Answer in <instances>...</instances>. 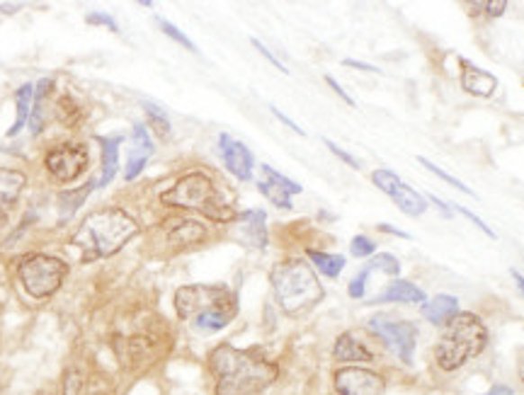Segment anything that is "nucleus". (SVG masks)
<instances>
[{"mask_svg": "<svg viewBox=\"0 0 524 395\" xmlns=\"http://www.w3.org/2000/svg\"><path fill=\"white\" fill-rule=\"evenodd\" d=\"M209 364L216 379V395H255L270 388L279 376L272 362L230 345H219Z\"/></svg>", "mask_w": 524, "mask_h": 395, "instance_id": "f257e3e1", "label": "nucleus"}, {"mask_svg": "<svg viewBox=\"0 0 524 395\" xmlns=\"http://www.w3.org/2000/svg\"><path fill=\"white\" fill-rule=\"evenodd\" d=\"M139 236V223L120 206H104L83 219L73 233L71 246L80 253L83 262L107 260Z\"/></svg>", "mask_w": 524, "mask_h": 395, "instance_id": "f03ea898", "label": "nucleus"}, {"mask_svg": "<svg viewBox=\"0 0 524 395\" xmlns=\"http://www.w3.org/2000/svg\"><path fill=\"white\" fill-rule=\"evenodd\" d=\"M175 310L199 332H219L239 316V296L223 284H190L175 292Z\"/></svg>", "mask_w": 524, "mask_h": 395, "instance_id": "7ed1b4c3", "label": "nucleus"}, {"mask_svg": "<svg viewBox=\"0 0 524 395\" xmlns=\"http://www.w3.org/2000/svg\"><path fill=\"white\" fill-rule=\"evenodd\" d=\"M270 282L279 309L292 318H299L309 313L311 309H316L326 296L313 267L303 260H286L275 265L270 272Z\"/></svg>", "mask_w": 524, "mask_h": 395, "instance_id": "20e7f679", "label": "nucleus"}, {"mask_svg": "<svg viewBox=\"0 0 524 395\" xmlns=\"http://www.w3.org/2000/svg\"><path fill=\"white\" fill-rule=\"evenodd\" d=\"M488 345V330L483 320L474 313H456L447 323L442 337L435 347V359L439 369L456 372L464 364L476 359Z\"/></svg>", "mask_w": 524, "mask_h": 395, "instance_id": "39448f33", "label": "nucleus"}, {"mask_svg": "<svg viewBox=\"0 0 524 395\" xmlns=\"http://www.w3.org/2000/svg\"><path fill=\"white\" fill-rule=\"evenodd\" d=\"M160 202L173 209H187L197 214L207 216L216 223H229L236 219V211L226 204V199L219 194L214 182L204 173H190L175 182L170 190L160 194Z\"/></svg>", "mask_w": 524, "mask_h": 395, "instance_id": "423d86ee", "label": "nucleus"}, {"mask_svg": "<svg viewBox=\"0 0 524 395\" xmlns=\"http://www.w3.org/2000/svg\"><path fill=\"white\" fill-rule=\"evenodd\" d=\"M66 274H68V265L64 260H59L54 255H27L20 265H17V279L23 289L32 299H49L54 296L61 284H64Z\"/></svg>", "mask_w": 524, "mask_h": 395, "instance_id": "0eeeda50", "label": "nucleus"}, {"mask_svg": "<svg viewBox=\"0 0 524 395\" xmlns=\"http://www.w3.org/2000/svg\"><path fill=\"white\" fill-rule=\"evenodd\" d=\"M369 330L382 337L393 355L403 364L413 362L415 355V340H418V328L408 320H391V318L374 316L369 320Z\"/></svg>", "mask_w": 524, "mask_h": 395, "instance_id": "6e6552de", "label": "nucleus"}, {"mask_svg": "<svg viewBox=\"0 0 524 395\" xmlns=\"http://www.w3.org/2000/svg\"><path fill=\"white\" fill-rule=\"evenodd\" d=\"M87 163H90V153L83 143H61V146L49 150L47 158H44L49 175L61 184L78 180L87 170Z\"/></svg>", "mask_w": 524, "mask_h": 395, "instance_id": "1a4fd4ad", "label": "nucleus"}, {"mask_svg": "<svg viewBox=\"0 0 524 395\" xmlns=\"http://www.w3.org/2000/svg\"><path fill=\"white\" fill-rule=\"evenodd\" d=\"M384 379L379 373L359 366H345L335 372V395H384Z\"/></svg>", "mask_w": 524, "mask_h": 395, "instance_id": "9d476101", "label": "nucleus"}, {"mask_svg": "<svg viewBox=\"0 0 524 395\" xmlns=\"http://www.w3.org/2000/svg\"><path fill=\"white\" fill-rule=\"evenodd\" d=\"M257 190L279 209H292V194H302V184L277 173L275 167L262 166V180L257 182Z\"/></svg>", "mask_w": 524, "mask_h": 395, "instance_id": "9b49d317", "label": "nucleus"}, {"mask_svg": "<svg viewBox=\"0 0 524 395\" xmlns=\"http://www.w3.org/2000/svg\"><path fill=\"white\" fill-rule=\"evenodd\" d=\"M219 153H221L223 166L229 167V173L240 182H248L253 177V153L246 143L230 139L229 134L219 136Z\"/></svg>", "mask_w": 524, "mask_h": 395, "instance_id": "f8f14e48", "label": "nucleus"}, {"mask_svg": "<svg viewBox=\"0 0 524 395\" xmlns=\"http://www.w3.org/2000/svg\"><path fill=\"white\" fill-rule=\"evenodd\" d=\"M236 238L246 247H255V250H265L267 247V214L260 209H250L243 211L236 219Z\"/></svg>", "mask_w": 524, "mask_h": 395, "instance_id": "ddd939ff", "label": "nucleus"}, {"mask_svg": "<svg viewBox=\"0 0 524 395\" xmlns=\"http://www.w3.org/2000/svg\"><path fill=\"white\" fill-rule=\"evenodd\" d=\"M461 64V87L474 97H492L498 90V78L492 73L478 68L466 58H459Z\"/></svg>", "mask_w": 524, "mask_h": 395, "instance_id": "4468645a", "label": "nucleus"}, {"mask_svg": "<svg viewBox=\"0 0 524 395\" xmlns=\"http://www.w3.org/2000/svg\"><path fill=\"white\" fill-rule=\"evenodd\" d=\"M131 156H129L127 170H124V180L131 182L136 180L139 175L143 173V167L149 163L153 153V143H151V134H149V129L143 127V124H134V131H131Z\"/></svg>", "mask_w": 524, "mask_h": 395, "instance_id": "2eb2a0df", "label": "nucleus"}, {"mask_svg": "<svg viewBox=\"0 0 524 395\" xmlns=\"http://www.w3.org/2000/svg\"><path fill=\"white\" fill-rule=\"evenodd\" d=\"M456 313H459V299H456V296H449V293H439V296H435L432 301H425V303H422V316L435 325L449 323Z\"/></svg>", "mask_w": 524, "mask_h": 395, "instance_id": "dca6fc26", "label": "nucleus"}, {"mask_svg": "<svg viewBox=\"0 0 524 395\" xmlns=\"http://www.w3.org/2000/svg\"><path fill=\"white\" fill-rule=\"evenodd\" d=\"M333 356L335 362H345V364H355V362H372L374 355L372 349L365 347V342H359L357 337H352L349 332H342L338 342L333 347Z\"/></svg>", "mask_w": 524, "mask_h": 395, "instance_id": "f3484780", "label": "nucleus"}, {"mask_svg": "<svg viewBox=\"0 0 524 395\" xmlns=\"http://www.w3.org/2000/svg\"><path fill=\"white\" fill-rule=\"evenodd\" d=\"M24 184H27V177L20 170H0V209L3 211L17 204Z\"/></svg>", "mask_w": 524, "mask_h": 395, "instance_id": "a211bd4d", "label": "nucleus"}, {"mask_svg": "<svg viewBox=\"0 0 524 395\" xmlns=\"http://www.w3.org/2000/svg\"><path fill=\"white\" fill-rule=\"evenodd\" d=\"M374 303H425V292L411 282H393Z\"/></svg>", "mask_w": 524, "mask_h": 395, "instance_id": "6ab92c4d", "label": "nucleus"}, {"mask_svg": "<svg viewBox=\"0 0 524 395\" xmlns=\"http://www.w3.org/2000/svg\"><path fill=\"white\" fill-rule=\"evenodd\" d=\"M120 136L100 139V150H103V173H100V180H97L100 187H107L114 180L117 170H120Z\"/></svg>", "mask_w": 524, "mask_h": 395, "instance_id": "aec40b11", "label": "nucleus"}, {"mask_svg": "<svg viewBox=\"0 0 524 395\" xmlns=\"http://www.w3.org/2000/svg\"><path fill=\"white\" fill-rule=\"evenodd\" d=\"M32 103H34V85L32 83H24L20 90L15 93V121H13V127L8 129V136H17L20 134V129L30 121V114H32Z\"/></svg>", "mask_w": 524, "mask_h": 395, "instance_id": "412c9836", "label": "nucleus"}, {"mask_svg": "<svg viewBox=\"0 0 524 395\" xmlns=\"http://www.w3.org/2000/svg\"><path fill=\"white\" fill-rule=\"evenodd\" d=\"M391 199H393L398 209L408 216H420L428 211V199L420 197V194L415 190H411L408 184H401V187L393 192V197Z\"/></svg>", "mask_w": 524, "mask_h": 395, "instance_id": "4be33fe9", "label": "nucleus"}, {"mask_svg": "<svg viewBox=\"0 0 524 395\" xmlns=\"http://www.w3.org/2000/svg\"><path fill=\"white\" fill-rule=\"evenodd\" d=\"M95 190V182H87V184H83V187H78V190H68L64 192L61 197H59V211H61V223H66L68 219H73V214L78 211L80 204L86 202L87 194Z\"/></svg>", "mask_w": 524, "mask_h": 395, "instance_id": "5701e85b", "label": "nucleus"}, {"mask_svg": "<svg viewBox=\"0 0 524 395\" xmlns=\"http://www.w3.org/2000/svg\"><path fill=\"white\" fill-rule=\"evenodd\" d=\"M54 90V80L44 78L34 85V103H32V117H30V127H32V134H40L41 124H44V103L47 97L51 95Z\"/></svg>", "mask_w": 524, "mask_h": 395, "instance_id": "b1692460", "label": "nucleus"}, {"mask_svg": "<svg viewBox=\"0 0 524 395\" xmlns=\"http://www.w3.org/2000/svg\"><path fill=\"white\" fill-rule=\"evenodd\" d=\"M207 238V229L197 221H180L170 230V240L177 246H197Z\"/></svg>", "mask_w": 524, "mask_h": 395, "instance_id": "393cba45", "label": "nucleus"}, {"mask_svg": "<svg viewBox=\"0 0 524 395\" xmlns=\"http://www.w3.org/2000/svg\"><path fill=\"white\" fill-rule=\"evenodd\" d=\"M306 255H309L311 265H313L321 274H326L328 279L340 277V272L345 269V257H342V255L318 253V250H306Z\"/></svg>", "mask_w": 524, "mask_h": 395, "instance_id": "a878e982", "label": "nucleus"}, {"mask_svg": "<svg viewBox=\"0 0 524 395\" xmlns=\"http://www.w3.org/2000/svg\"><path fill=\"white\" fill-rule=\"evenodd\" d=\"M143 110H146V117H149V124H151L153 131H156L160 139H167V136H170V119L166 117V112L151 103L143 104Z\"/></svg>", "mask_w": 524, "mask_h": 395, "instance_id": "bb28decb", "label": "nucleus"}, {"mask_svg": "<svg viewBox=\"0 0 524 395\" xmlns=\"http://www.w3.org/2000/svg\"><path fill=\"white\" fill-rule=\"evenodd\" d=\"M372 182L376 184V187H379V190L384 192V194H386V197H393V192H396L398 187L403 184V182H401V177H398V175L393 173V170H386V167H379V170H374Z\"/></svg>", "mask_w": 524, "mask_h": 395, "instance_id": "cd10ccee", "label": "nucleus"}, {"mask_svg": "<svg viewBox=\"0 0 524 395\" xmlns=\"http://www.w3.org/2000/svg\"><path fill=\"white\" fill-rule=\"evenodd\" d=\"M366 267L372 269V272H384V274H389V277H398V272H401V262H398L391 253H382V255H374L372 262H369Z\"/></svg>", "mask_w": 524, "mask_h": 395, "instance_id": "c85d7f7f", "label": "nucleus"}, {"mask_svg": "<svg viewBox=\"0 0 524 395\" xmlns=\"http://www.w3.org/2000/svg\"><path fill=\"white\" fill-rule=\"evenodd\" d=\"M418 163H420V166H425L429 170V173L432 175H437V177H439V180H445L447 184H452L454 190H459V192H464V194H469V197H476V192L474 190H469V187H466V184H464V182L461 180H456V177H454V175H449V173H445V170H442V167H437L435 163H429L428 158H418Z\"/></svg>", "mask_w": 524, "mask_h": 395, "instance_id": "c756f323", "label": "nucleus"}, {"mask_svg": "<svg viewBox=\"0 0 524 395\" xmlns=\"http://www.w3.org/2000/svg\"><path fill=\"white\" fill-rule=\"evenodd\" d=\"M158 27H160V30H163V34H166V37H170V40H175V41H177V44H180V47L187 49V51H192V54H197V51H199L197 44H194V41H192L190 37H187V34L180 32V30H177V27H175L173 22H167V20H163V17H158Z\"/></svg>", "mask_w": 524, "mask_h": 395, "instance_id": "7c9ffc66", "label": "nucleus"}, {"mask_svg": "<svg viewBox=\"0 0 524 395\" xmlns=\"http://www.w3.org/2000/svg\"><path fill=\"white\" fill-rule=\"evenodd\" d=\"M59 117H61V121L68 124V127H73V124L80 119L78 104L73 103L71 95H64L61 100H59Z\"/></svg>", "mask_w": 524, "mask_h": 395, "instance_id": "2f4dec72", "label": "nucleus"}, {"mask_svg": "<svg viewBox=\"0 0 524 395\" xmlns=\"http://www.w3.org/2000/svg\"><path fill=\"white\" fill-rule=\"evenodd\" d=\"M376 246H374L372 238L366 236H355L352 238V243H349V253L352 257H372Z\"/></svg>", "mask_w": 524, "mask_h": 395, "instance_id": "473e14b6", "label": "nucleus"}, {"mask_svg": "<svg viewBox=\"0 0 524 395\" xmlns=\"http://www.w3.org/2000/svg\"><path fill=\"white\" fill-rule=\"evenodd\" d=\"M369 274H372V269L369 267H365L362 272H359L357 277L352 279L349 282V286H348V293L352 296V299H362L365 296V292H366V279H369Z\"/></svg>", "mask_w": 524, "mask_h": 395, "instance_id": "72a5a7b5", "label": "nucleus"}, {"mask_svg": "<svg viewBox=\"0 0 524 395\" xmlns=\"http://www.w3.org/2000/svg\"><path fill=\"white\" fill-rule=\"evenodd\" d=\"M86 22L95 24V27H107V30H112V32H120V24H117V20L107 15V13H87Z\"/></svg>", "mask_w": 524, "mask_h": 395, "instance_id": "f704fd0d", "label": "nucleus"}, {"mask_svg": "<svg viewBox=\"0 0 524 395\" xmlns=\"http://www.w3.org/2000/svg\"><path fill=\"white\" fill-rule=\"evenodd\" d=\"M83 388V373L78 369H68L64 376V395H78Z\"/></svg>", "mask_w": 524, "mask_h": 395, "instance_id": "c9c22d12", "label": "nucleus"}, {"mask_svg": "<svg viewBox=\"0 0 524 395\" xmlns=\"http://www.w3.org/2000/svg\"><path fill=\"white\" fill-rule=\"evenodd\" d=\"M449 206H452V211H459V214L464 216V219H469V221L474 223V226H476V229L481 230V233H485V236L495 240V233H492V230L488 229V226H485V223L481 221V219H478V216L474 214V211H469V209H464V206H459V204H449Z\"/></svg>", "mask_w": 524, "mask_h": 395, "instance_id": "e433bc0d", "label": "nucleus"}, {"mask_svg": "<svg viewBox=\"0 0 524 395\" xmlns=\"http://www.w3.org/2000/svg\"><path fill=\"white\" fill-rule=\"evenodd\" d=\"M326 146H328V148H330V153H335V156H338V158H340L342 163H348L349 167H355V170H359V167H362V163H359V160L355 158L352 153H348V150H342L340 146H338V143L330 141V139H326Z\"/></svg>", "mask_w": 524, "mask_h": 395, "instance_id": "4c0bfd02", "label": "nucleus"}, {"mask_svg": "<svg viewBox=\"0 0 524 395\" xmlns=\"http://www.w3.org/2000/svg\"><path fill=\"white\" fill-rule=\"evenodd\" d=\"M250 41H253V47H255V49H257V51H260V54H262V56H265V58H267V61H270V64H272V66H275V68H277V71L286 73V66H285V64H282V61H279L277 56L272 54L270 49L265 47V44H262V41H260V40H255V37H253V40H250Z\"/></svg>", "mask_w": 524, "mask_h": 395, "instance_id": "58836bf2", "label": "nucleus"}, {"mask_svg": "<svg viewBox=\"0 0 524 395\" xmlns=\"http://www.w3.org/2000/svg\"><path fill=\"white\" fill-rule=\"evenodd\" d=\"M474 5L485 10V15H491V17H501L502 13L508 10V3H505V0H495V3H474Z\"/></svg>", "mask_w": 524, "mask_h": 395, "instance_id": "ea45409f", "label": "nucleus"}, {"mask_svg": "<svg viewBox=\"0 0 524 395\" xmlns=\"http://www.w3.org/2000/svg\"><path fill=\"white\" fill-rule=\"evenodd\" d=\"M326 83H328V85H330V87H333V90H335V95L340 97V100H345V104H349V107H355V100H352V97H349L348 93H345V90H342V85H340V83H338V80L333 78V76H326Z\"/></svg>", "mask_w": 524, "mask_h": 395, "instance_id": "a19ab883", "label": "nucleus"}, {"mask_svg": "<svg viewBox=\"0 0 524 395\" xmlns=\"http://www.w3.org/2000/svg\"><path fill=\"white\" fill-rule=\"evenodd\" d=\"M272 114H275V117H277L279 121H282V124H286V127H289V129H294L296 134L303 136V129H299V124H294V121H292V119L286 117V114H282V110H277V107H272Z\"/></svg>", "mask_w": 524, "mask_h": 395, "instance_id": "79ce46f5", "label": "nucleus"}, {"mask_svg": "<svg viewBox=\"0 0 524 395\" xmlns=\"http://www.w3.org/2000/svg\"><path fill=\"white\" fill-rule=\"evenodd\" d=\"M345 66H352V68H359V71H365V73H382L376 66H369V64H362V61H355V58H345L342 61Z\"/></svg>", "mask_w": 524, "mask_h": 395, "instance_id": "37998d69", "label": "nucleus"}, {"mask_svg": "<svg viewBox=\"0 0 524 395\" xmlns=\"http://www.w3.org/2000/svg\"><path fill=\"white\" fill-rule=\"evenodd\" d=\"M429 202H432V204H435L437 209H439V211H442V214H445V216H452V214H454V211H452V206L445 204V202H442V199L429 197Z\"/></svg>", "mask_w": 524, "mask_h": 395, "instance_id": "c03bdc74", "label": "nucleus"}, {"mask_svg": "<svg viewBox=\"0 0 524 395\" xmlns=\"http://www.w3.org/2000/svg\"><path fill=\"white\" fill-rule=\"evenodd\" d=\"M379 230H384V233H393V236H398V238H411L405 230L393 229V226H389V223H379Z\"/></svg>", "mask_w": 524, "mask_h": 395, "instance_id": "a18cd8bd", "label": "nucleus"}, {"mask_svg": "<svg viewBox=\"0 0 524 395\" xmlns=\"http://www.w3.org/2000/svg\"><path fill=\"white\" fill-rule=\"evenodd\" d=\"M485 395H512V388L508 386H492Z\"/></svg>", "mask_w": 524, "mask_h": 395, "instance_id": "49530a36", "label": "nucleus"}, {"mask_svg": "<svg viewBox=\"0 0 524 395\" xmlns=\"http://www.w3.org/2000/svg\"><path fill=\"white\" fill-rule=\"evenodd\" d=\"M510 274H512V279H515L517 289H519V293H522V296H524V277H522V274H519V272H517V269H512Z\"/></svg>", "mask_w": 524, "mask_h": 395, "instance_id": "de8ad7c7", "label": "nucleus"}, {"mask_svg": "<svg viewBox=\"0 0 524 395\" xmlns=\"http://www.w3.org/2000/svg\"><path fill=\"white\" fill-rule=\"evenodd\" d=\"M517 373H519V379L524 381V347L519 349V356H517Z\"/></svg>", "mask_w": 524, "mask_h": 395, "instance_id": "09e8293b", "label": "nucleus"}, {"mask_svg": "<svg viewBox=\"0 0 524 395\" xmlns=\"http://www.w3.org/2000/svg\"><path fill=\"white\" fill-rule=\"evenodd\" d=\"M3 223H5V211L0 209V226H3Z\"/></svg>", "mask_w": 524, "mask_h": 395, "instance_id": "8fccbe9b", "label": "nucleus"}]
</instances>
